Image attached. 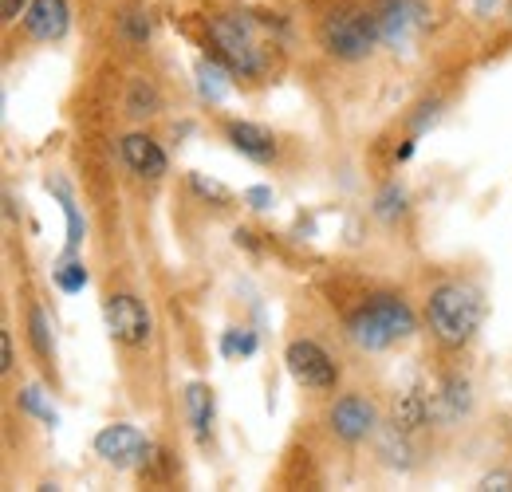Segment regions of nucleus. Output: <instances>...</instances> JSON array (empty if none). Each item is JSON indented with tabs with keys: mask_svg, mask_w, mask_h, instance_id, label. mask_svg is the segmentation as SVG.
<instances>
[{
	"mask_svg": "<svg viewBox=\"0 0 512 492\" xmlns=\"http://www.w3.org/2000/svg\"><path fill=\"white\" fill-rule=\"evenodd\" d=\"M64 213H67V252H75L79 241H83V221H79V213H75V205H71L67 193H64Z\"/></svg>",
	"mask_w": 512,
	"mask_h": 492,
	"instance_id": "aec40b11",
	"label": "nucleus"
},
{
	"mask_svg": "<svg viewBox=\"0 0 512 492\" xmlns=\"http://www.w3.org/2000/svg\"><path fill=\"white\" fill-rule=\"evenodd\" d=\"M245 201H249L253 209H268V205H272V189H264V185H253V189H245Z\"/></svg>",
	"mask_w": 512,
	"mask_h": 492,
	"instance_id": "393cba45",
	"label": "nucleus"
},
{
	"mask_svg": "<svg viewBox=\"0 0 512 492\" xmlns=\"http://www.w3.org/2000/svg\"><path fill=\"white\" fill-rule=\"evenodd\" d=\"M331 430L339 433L343 441L367 437V433L375 430V406H371L367 398H355V394L339 398L335 410H331Z\"/></svg>",
	"mask_w": 512,
	"mask_h": 492,
	"instance_id": "6e6552de",
	"label": "nucleus"
},
{
	"mask_svg": "<svg viewBox=\"0 0 512 492\" xmlns=\"http://www.w3.org/2000/svg\"><path fill=\"white\" fill-rule=\"evenodd\" d=\"M107 327L127 347H142L150 339V315L134 296H111L107 300Z\"/></svg>",
	"mask_w": 512,
	"mask_h": 492,
	"instance_id": "0eeeda50",
	"label": "nucleus"
},
{
	"mask_svg": "<svg viewBox=\"0 0 512 492\" xmlns=\"http://www.w3.org/2000/svg\"><path fill=\"white\" fill-rule=\"evenodd\" d=\"M20 406L28 410V414H36L40 422H48V426H56V410L44 402V394L36 390V386H28V390H20Z\"/></svg>",
	"mask_w": 512,
	"mask_h": 492,
	"instance_id": "a211bd4d",
	"label": "nucleus"
},
{
	"mask_svg": "<svg viewBox=\"0 0 512 492\" xmlns=\"http://www.w3.org/2000/svg\"><path fill=\"white\" fill-rule=\"evenodd\" d=\"M394 209L402 213V189H386L383 197H379V213L383 217H394Z\"/></svg>",
	"mask_w": 512,
	"mask_h": 492,
	"instance_id": "5701e85b",
	"label": "nucleus"
},
{
	"mask_svg": "<svg viewBox=\"0 0 512 492\" xmlns=\"http://www.w3.org/2000/svg\"><path fill=\"white\" fill-rule=\"evenodd\" d=\"M481 323V296L465 284H442L434 296H430V327L434 335L449 343V347H461L473 339Z\"/></svg>",
	"mask_w": 512,
	"mask_h": 492,
	"instance_id": "f257e3e1",
	"label": "nucleus"
},
{
	"mask_svg": "<svg viewBox=\"0 0 512 492\" xmlns=\"http://www.w3.org/2000/svg\"><path fill=\"white\" fill-rule=\"evenodd\" d=\"M481 489L512 492V473H489V477H481Z\"/></svg>",
	"mask_w": 512,
	"mask_h": 492,
	"instance_id": "b1692460",
	"label": "nucleus"
},
{
	"mask_svg": "<svg viewBox=\"0 0 512 492\" xmlns=\"http://www.w3.org/2000/svg\"><path fill=\"white\" fill-rule=\"evenodd\" d=\"M12 367V343H8V335H0V370Z\"/></svg>",
	"mask_w": 512,
	"mask_h": 492,
	"instance_id": "a878e982",
	"label": "nucleus"
},
{
	"mask_svg": "<svg viewBox=\"0 0 512 492\" xmlns=\"http://www.w3.org/2000/svg\"><path fill=\"white\" fill-rule=\"evenodd\" d=\"M375 24H379V40L406 48L426 28V4L422 0H379Z\"/></svg>",
	"mask_w": 512,
	"mask_h": 492,
	"instance_id": "39448f33",
	"label": "nucleus"
},
{
	"mask_svg": "<svg viewBox=\"0 0 512 492\" xmlns=\"http://www.w3.org/2000/svg\"><path fill=\"white\" fill-rule=\"evenodd\" d=\"M24 4H28V0H4V20H16Z\"/></svg>",
	"mask_w": 512,
	"mask_h": 492,
	"instance_id": "bb28decb",
	"label": "nucleus"
},
{
	"mask_svg": "<svg viewBox=\"0 0 512 492\" xmlns=\"http://www.w3.org/2000/svg\"><path fill=\"white\" fill-rule=\"evenodd\" d=\"M284 359H288L292 378H296L300 386H308V390H331L335 378H339V370H335V363L327 359V351L316 347V343H308V339L292 343Z\"/></svg>",
	"mask_w": 512,
	"mask_h": 492,
	"instance_id": "423d86ee",
	"label": "nucleus"
},
{
	"mask_svg": "<svg viewBox=\"0 0 512 492\" xmlns=\"http://www.w3.org/2000/svg\"><path fill=\"white\" fill-rule=\"evenodd\" d=\"M193 189H197L201 197H213L217 205H225V201H229V189H225V185H221V182H205L201 174H193Z\"/></svg>",
	"mask_w": 512,
	"mask_h": 492,
	"instance_id": "4be33fe9",
	"label": "nucleus"
},
{
	"mask_svg": "<svg viewBox=\"0 0 512 492\" xmlns=\"http://www.w3.org/2000/svg\"><path fill=\"white\" fill-rule=\"evenodd\" d=\"M394 422H398L402 430H418V426L426 422V402H422L418 390H410V394L398 398V406H394Z\"/></svg>",
	"mask_w": 512,
	"mask_h": 492,
	"instance_id": "2eb2a0df",
	"label": "nucleus"
},
{
	"mask_svg": "<svg viewBox=\"0 0 512 492\" xmlns=\"http://www.w3.org/2000/svg\"><path fill=\"white\" fill-rule=\"evenodd\" d=\"M123 158L130 162V170H138V174H146V178H162V174H166V154H162V146H158L154 138H146V134H127V138H123Z\"/></svg>",
	"mask_w": 512,
	"mask_h": 492,
	"instance_id": "9b49d317",
	"label": "nucleus"
},
{
	"mask_svg": "<svg viewBox=\"0 0 512 492\" xmlns=\"http://www.w3.org/2000/svg\"><path fill=\"white\" fill-rule=\"evenodd\" d=\"M225 351H229V355H253L256 339L245 335V331H229V335H225Z\"/></svg>",
	"mask_w": 512,
	"mask_h": 492,
	"instance_id": "412c9836",
	"label": "nucleus"
},
{
	"mask_svg": "<svg viewBox=\"0 0 512 492\" xmlns=\"http://www.w3.org/2000/svg\"><path fill=\"white\" fill-rule=\"evenodd\" d=\"M410 331H414V311L394 296H375L351 319V339L367 351H383L394 339H406Z\"/></svg>",
	"mask_w": 512,
	"mask_h": 492,
	"instance_id": "f03ea898",
	"label": "nucleus"
},
{
	"mask_svg": "<svg viewBox=\"0 0 512 492\" xmlns=\"http://www.w3.org/2000/svg\"><path fill=\"white\" fill-rule=\"evenodd\" d=\"M209 36L221 48V56L233 63V71H241V75H260L264 71V48L256 40V28L249 16H237V12L217 16L209 24Z\"/></svg>",
	"mask_w": 512,
	"mask_h": 492,
	"instance_id": "7ed1b4c3",
	"label": "nucleus"
},
{
	"mask_svg": "<svg viewBox=\"0 0 512 492\" xmlns=\"http://www.w3.org/2000/svg\"><path fill=\"white\" fill-rule=\"evenodd\" d=\"M56 284H60L64 292H79V288L87 284V268H83L79 260H64V264L56 268Z\"/></svg>",
	"mask_w": 512,
	"mask_h": 492,
	"instance_id": "6ab92c4d",
	"label": "nucleus"
},
{
	"mask_svg": "<svg viewBox=\"0 0 512 492\" xmlns=\"http://www.w3.org/2000/svg\"><path fill=\"white\" fill-rule=\"evenodd\" d=\"M197 91H201V99L221 103V99L229 95V75H225V67L213 60L197 63Z\"/></svg>",
	"mask_w": 512,
	"mask_h": 492,
	"instance_id": "ddd939ff",
	"label": "nucleus"
},
{
	"mask_svg": "<svg viewBox=\"0 0 512 492\" xmlns=\"http://www.w3.org/2000/svg\"><path fill=\"white\" fill-rule=\"evenodd\" d=\"M186 406H190L193 430H197V433L209 430V418H213V394H209V386L193 382L190 390H186Z\"/></svg>",
	"mask_w": 512,
	"mask_h": 492,
	"instance_id": "4468645a",
	"label": "nucleus"
},
{
	"mask_svg": "<svg viewBox=\"0 0 512 492\" xmlns=\"http://www.w3.org/2000/svg\"><path fill=\"white\" fill-rule=\"evenodd\" d=\"M28 327H32V347H36V355H40V359H52V335H48L44 311L40 308L28 311Z\"/></svg>",
	"mask_w": 512,
	"mask_h": 492,
	"instance_id": "f3484780",
	"label": "nucleus"
},
{
	"mask_svg": "<svg viewBox=\"0 0 512 492\" xmlns=\"http://www.w3.org/2000/svg\"><path fill=\"white\" fill-rule=\"evenodd\" d=\"M489 4H497V0H477V8H481V12H485V8H489Z\"/></svg>",
	"mask_w": 512,
	"mask_h": 492,
	"instance_id": "cd10ccee",
	"label": "nucleus"
},
{
	"mask_svg": "<svg viewBox=\"0 0 512 492\" xmlns=\"http://www.w3.org/2000/svg\"><path fill=\"white\" fill-rule=\"evenodd\" d=\"M323 48L339 60H359L375 48L379 40V24L375 12H331L320 28Z\"/></svg>",
	"mask_w": 512,
	"mask_h": 492,
	"instance_id": "20e7f679",
	"label": "nucleus"
},
{
	"mask_svg": "<svg viewBox=\"0 0 512 492\" xmlns=\"http://www.w3.org/2000/svg\"><path fill=\"white\" fill-rule=\"evenodd\" d=\"M229 142H233L245 158H253V162H268V158L276 154L272 130H264V126H256V123H229Z\"/></svg>",
	"mask_w": 512,
	"mask_h": 492,
	"instance_id": "f8f14e48",
	"label": "nucleus"
},
{
	"mask_svg": "<svg viewBox=\"0 0 512 492\" xmlns=\"http://www.w3.org/2000/svg\"><path fill=\"white\" fill-rule=\"evenodd\" d=\"M150 445L146 437L134 430V426H107V430L95 437V453L111 465H130L134 457H142Z\"/></svg>",
	"mask_w": 512,
	"mask_h": 492,
	"instance_id": "1a4fd4ad",
	"label": "nucleus"
},
{
	"mask_svg": "<svg viewBox=\"0 0 512 492\" xmlns=\"http://www.w3.org/2000/svg\"><path fill=\"white\" fill-rule=\"evenodd\" d=\"M127 111L130 115H158V91L146 83V79H134L130 83V95H127Z\"/></svg>",
	"mask_w": 512,
	"mask_h": 492,
	"instance_id": "dca6fc26",
	"label": "nucleus"
},
{
	"mask_svg": "<svg viewBox=\"0 0 512 492\" xmlns=\"http://www.w3.org/2000/svg\"><path fill=\"white\" fill-rule=\"evenodd\" d=\"M24 28L36 40H60L67 32V0H32L24 12Z\"/></svg>",
	"mask_w": 512,
	"mask_h": 492,
	"instance_id": "9d476101",
	"label": "nucleus"
}]
</instances>
